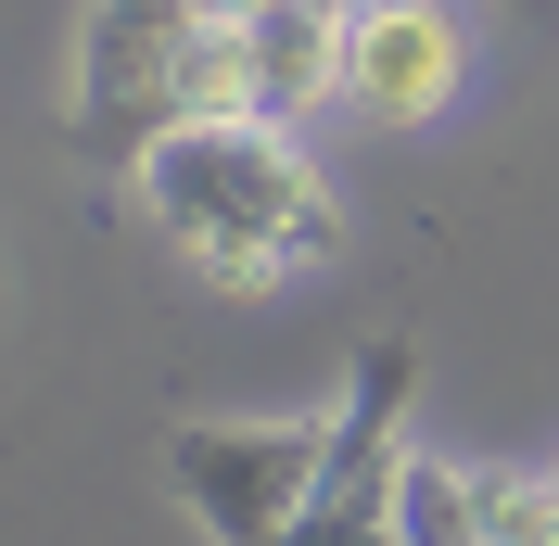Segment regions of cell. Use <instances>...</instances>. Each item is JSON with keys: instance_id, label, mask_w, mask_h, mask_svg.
Instances as JSON below:
<instances>
[{"instance_id": "6", "label": "cell", "mask_w": 559, "mask_h": 546, "mask_svg": "<svg viewBox=\"0 0 559 546\" xmlns=\"http://www.w3.org/2000/svg\"><path fill=\"white\" fill-rule=\"evenodd\" d=\"M318 103H344V26L267 0V13H254V115L293 128V115H318Z\"/></svg>"}, {"instance_id": "3", "label": "cell", "mask_w": 559, "mask_h": 546, "mask_svg": "<svg viewBox=\"0 0 559 546\" xmlns=\"http://www.w3.org/2000/svg\"><path fill=\"white\" fill-rule=\"evenodd\" d=\"M204 26V0H90L76 13V64H64V128L90 166L128 178L140 140L178 128V51Z\"/></svg>"}, {"instance_id": "10", "label": "cell", "mask_w": 559, "mask_h": 546, "mask_svg": "<svg viewBox=\"0 0 559 546\" xmlns=\"http://www.w3.org/2000/svg\"><path fill=\"white\" fill-rule=\"evenodd\" d=\"M204 13H229V26H254V13H267V0H204Z\"/></svg>"}, {"instance_id": "2", "label": "cell", "mask_w": 559, "mask_h": 546, "mask_svg": "<svg viewBox=\"0 0 559 546\" xmlns=\"http://www.w3.org/2000/svg\"><path fill=\"white\" fill-rule=\"evenodd\" d=\"M318 458H331V407L293 419H178L166 432V483L178 509L204 521V546H293L318 496Z\"/></svg>"}, {"instance_id": "1", "label": "cell", "mask_w": 559, "mask_h": 546, "mask_svg": "<svg viewBox=\"0 0 559 546\" xmlns=\"http://www.w3.org/2000/svg\"><path fill=\"white\" fill-rule=\"evenodd\" d=\"M128 204L153 216L216 293H242V306L344 254V204H331V178H318L306 140L267 128V115H178L166 140H140Z\"/></svg>"}, {"instance_id": "7", "label": "cell", "mask_w": 559, "mask_h": 546, "mask_svg": "<svg viewBox=\"0 0 559 546\" xmlns=\"http://www.w3.org/2000/svg\"><path fill=\"white\" fill-rule=\"evenodd\" d=\"M394 546H484V471H457V458L407 444V483H394Z\"/></svg>"}, {"instance_id": "5", "label": "cell", "mask_w": 559, "mask_h": 546, "mask_svg": "<svg viewBox=\"0 0 559 546\" xmlns=\"http://www.w3.org/2000/svg\"><path fill=\"white\" fill-rule=\"evenodd\" d=\"M471 90V26L457 0H356L344 26V103L369 128H432Z\"/></svg>"}, {"instance_id": "4", "label": "cell", "mask_w": 559, "mask_h": 546, "mask_svg": "<svg viewBox=\"0 0 559 546\" xmlns=\"http://www.w3.org/2000/svg\"><path fill=\"white\" fill-rule=\"evenodd\" d=\"M407 394H419V356L407 343H369V356H356V394L331 407V458H318V496H306V534L293 546H394Z\"/></svg>"}, {"instance_id": "8", "label": "cell", "mask_w": 559, "mask_h": 546, "mask_svg": "<svg viewBox=\"0 0 559 546\" xmlns=\"http://www.w3.org/2000/svg\"><path fill=\"white\" fill-rule=\"evenodd\" d=\"M178 115H254V26L204 13L191 51H178Z\"/></svg>"}, {"instance_id": "9", "label": "cell", "mask_w": 559, "mask_h": 546, "mask_svg": "<svg viewBox=\"0 0 559 546\" xmlns=\"http://www.w3.org/2000/svg\"><path fill=\"white\" fill-rule=\"evenodd\" d=\"M484 546H559V471H484Z\"/></svg>"}]
</instances>
